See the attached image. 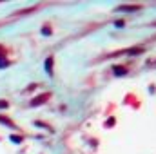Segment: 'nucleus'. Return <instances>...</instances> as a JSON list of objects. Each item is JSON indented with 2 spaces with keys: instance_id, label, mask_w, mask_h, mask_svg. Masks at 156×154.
I'll return each mask as SVG.
<instances>
[{
  "instance_id": "9",
  "label": "nucleus",
  "mask_w": 156,
  "mask_h": 154,
  "mask_svg": "<svg viewBox=\"0 0 156 154\" xmlns=\"http://www.w3.org/2000/svg\"><path fill=\"white\" fill-rule=\"evenodd\" d=\"M7 107V102L6 100H0V109H6Z\"/></svg>"
},
{
  "instance_id": "5",
  "label": "nucleus",
  "mask_w": 156,
  "mask_h": 154,
  "mask_svg": "<svg viewBox=\"0 0 156 154\" xmlns=\"http://www.w3.org/2000/svg\"><path fill=\"white\" fill-rule=\"evenodd\" d=\"M0 123H6V125H9V127H15V123H13L9 118H6V116H0Z\"/></svg>"
},
{
  "instance_id": "2",
  "label": "nucleus",
  "mask_w": 156,
  "mask_h": 154,
  "mask_svg": "<svg viewBox=\"0 0 156 154\" xmlns=\"http://www.w3.org/2000/svg\"><path fill=\"white\" fill-rule=\"evenodd\" d=\"M138 9H140V6H120L118 7V11H129V13L131 11H138Z\"/></svg>"
},
{
  "instance_id": "8",
  "label": "nucleus",
  "mask_w": 156,
  "mask_h": 154,
  "mask_svg": "<svg viewBox=\"0 0 156 154\" xmlns=\"http://www.w3.org/2000/svg\"><path fill=\"white\" fill-rule=\"evenodd\" d=\"M42 33H44V35H51V27H47V26H46V27L42 29Z\"/></svg>"
},
{
  "instance_id": "3",
  "label": "nucleus",
  "mask_w": 156,
  "mask_h": 154,
  "mask_svg": "<svg viewBox=\"0 0 156 154\" xmlns=\"http://www.w3.org/2000/svg\"><path fill=\"white\" fill-rule=\"evenodd\" d=\"M46 71H47L49 74H53V58H47V60H46Z\"/></svg>"
},
{
  "instance_id": "10",
  "label": "nucleus",
  "mask_w": 156,
  "mask_h": 154,
  "mask_svg": "<svg viewBox=\"0 0 156 154\" xmlns=\"http://www.w3.org/2000/svg\"><path fill=\"white\" fill-rule=\"evenodd\" d=\"M149 63H151V65H156V62H149Z\"/></svg>"
},
{
  "instance_id": "7",
  "label": "nucleus",
  "mask_w": 156,
  "mask_h": 154,
  "mask_svg": "<svg viewBox=\"0 0 156 154\" xmlns=\"http://www.w3.org/2000/svg\"><path fill=\"white\" fill-rule=\"evenodd\" d=\"M11 140H13L15 143H20V141H22V136H15V134H13V136H11Z\"/></svg>"
},
{
  "instance_id": "4",
  "label": "nucleus",
  "mask_w": 156,
  "mask_h": 154,
  "mask_svg": "<svg viewBox=\"0 0 156 154\" xmlns=\"http://www.w3.org/2000/svg\"><path fill=\"white\" fill-rule=\"evenodd\" d=\"M113 69H115V74H125L127 73V69L122 67V65H116V67H113Z\"/></svg>"
},
{
  "instance_id": "6",
  "label": "nucleus",
  "mask_w": 156,
  "mask_h": 154,
  "mask_svg": "<svg viewBox=\"0 0 156 154\" xmlns=\"http://www.w3.org/2000/svg\"><path fill=\"white\" fill-rule=\"evenodd\" d=\"M7 65V60L4 58V55H0V67H6Z\"/></svg>"
},
{
  "instance_id": "1",
  "label": "nucleus",
  "mask_w": 156,
  "mask_h": 154,
  "mask_svg": "<svg viewBox=\"0 0 156 154\" xmlns=\"http://www.w3.org/2000/svg\"><path fill=\"white\" fill-rule=\"evenodd\" d=\"M49 98H51V94H49V93H44V94H40V96H36V98H33V100H31V105H33V107H35V105H42V103H46Z\"/></svg>"
}]
</instances>
